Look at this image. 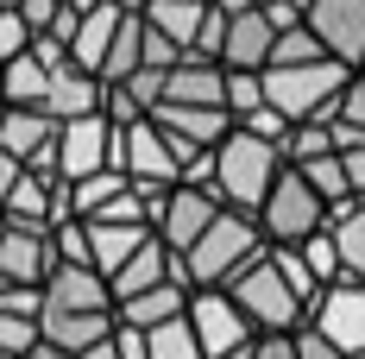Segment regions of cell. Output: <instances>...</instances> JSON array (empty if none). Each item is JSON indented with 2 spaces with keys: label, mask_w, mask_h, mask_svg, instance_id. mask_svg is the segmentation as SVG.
Here are the masks:
<instances>
[{
  "label": "cell",
  "mask_w": 365,
  "mask_h": 359,
  "mask_svg": "<svg viewBox=\"0 0 365 359\" xmlns=\"http://www.w3.org/2000/svg\"><path fill=\"white\" fill-rule=\"evenodd\" d=\"M13 177H19V164H13V158H6V151H0V196H6V189H13Z\"/></svg>",
  "instance_id": "7bdbcfd3"
},
{
  "label": "cell",
  "mask_w": 365,
  "mask_h": 359,
  "mask_svg": "<svg viewBox=\"0 0 365 359\" xmlns=\"http://www.w3.org/2000/svg\"><path fill=\"white\" fill-rule=\"evenodd\" d=\"M51 252H57V265H88V227L82 221H51Z\"/></svg>",
  "instance_id": "e575fe53"
},
{
  "label": "cell",
  "mask_w": 365,
  "mask_h": 359,
  "mask_svg": "<svg viewBox=\"0 0 365 359\" xmlns=\"http://www.w3.org/2000/svg\"><path fill=\"white\" fill-rule=\"evenodd\" d=\"M38 347V315H13V309H0V359H19Z\"/></svg>",
  "instance_id": "836d02e7"
},
{
  "label": "cell",
  "mask_w": 365,
  "mask_h": 359,
  "mask_svg": "<svg viewBox=\"0 0 365 359\" xmlns=\"http://www.w3.org/2000/svg\"><path fill=\"white\" fill-rule=\"evenodd\" d=\"M13 13L26 19V32H32V38H44V32H51V19H57V0H19Z\"/></svg>",
  "instance_id": "f35d334b"
},
{
  "label": "cell",
  "mask_w": 365,
  "mask_h": 359,
  "mask_svg": "<svg viewBox=\"0 0 365 359\" xmlns=\"http://www.w3.org/2000/svg\"><path fill=\"white\" fill-rule=\"evenodd\" d=\"M145 120L164 133V139H170V151H177L182 164H189V158H202V151H215V145L233 133L227 108H170V101H158Z\"/></svg>",
  "instance_id": "5bb4252c"
},
{
  "label": "cell",
  "mask_w": 365,
  "mask_h": 359,
  "mask_svg": "<svg viewBox=\"0 0 365 359\" xmlns=\"http://www.w3.org/2000/svg\"><path fill=\"white\" fill-rule=\"evenodd\" d=\"M158 101H170V108H220V64H208V57H177L164 70Z\"/></svg>",
  "instance_id": "ffe728a7"
},
{
  "label": "cell",
  "mask_w": 365,
  "mask_h": 359,
  "mask_svg": "<svg viewBox=\"0 0 365 359\" xmlns=\"http://www.w3.org/2000/svg\"><path fill=\"white\" fill-rule=\"evenodd\" d=\"M208 189H215L220 208H233V215H258V202H264V189L277 183V171H284V158H277V145L252 139V133H227V139L208 151Z\"/></svg>",
  "instance_id": "7a4b0ae2"
},
{
  "label": "cell",
  "mask_w": 365,
  "mask_h": 359,
  "mask_svg": "<svg viewBox=\"0 0 365 359\" xmlns=\"http://www.w3.org/2000/svg\"><path fill=\"white\" fill-rule=\"evenodd\" d=\"M252 6H271V0H252Z\"/></svg>",
  "instance_id": "bcb514c9"
},
{
  "label": "cell",
  "mask_w": 365,
  "mask_h": 359,
  "mask_svg": "<svg viewBox=\"0 0 365 359\" xmlns=\"http://www.w3.org/2000/svg\"><path fill=\"white\" fill-rule=\"evenodd\" d=\"M264 252V233H258V221L252 215H233V208H220L202 233H195V246L177 252V265H182V284L189 290H220L246 258H258Z\"/></svg>",
  "instance_id": "3957f363"
},
{
  "label": "cell",
  "mask_w": 365,
  "mask_h": 359,
  "mask_svg": "<svg viewBox=\"0 0 365 359\" xmlns=\"http://www.w3.org/2000/svg\"><path fill=\"white\" fill-rule=\"evenodd\" d=\"M290 171L309 183L315 196H322V208H328V215L340 208V202H353V196H346V177H340V158H334V151H328V158H309V164H290Z\"/></svg>",
  "instance_id": "4316f807"
},
{
  "label": "cell",
  "mask_w": 365,
  "mask_h": 359,
  "mask_svg": "<svg viewBox=\"0 0 365 359\" xmlns=\"http://www.w3.org/2000/svg\"><path fill=\"white\" fill-rule=\"evenodd\" d=\"M252 359H296V334H252Z\"/></svg>",
  "instance_id": "ab89813d"
},
{
  "label": "cell",
  "mask_w": 365,
  "mask_h": 359,
  "mask_svg": "<svg viewBox=\"0 0 365 359\" xmlns=\"http://www.w3.org/2000/svg\"><path fill=\"white\" fill-rule=\"evenodd\" d=\"M113 6H139V0H113Z\"/></svg>",
  "instance_id": "f6af8a7d"
},
{
  "label": "cell",
  "mask_w": 365,
  "mask_h": 359,
  "mask_svg": "<svg viewBox=\"0 0 365 359\" xmlns=\"http://www.w3.org/2000/svg\"><path fill=\"white\" fill-rule=\"evenodd\" d=\"M346 359H365V353H346Z\"/></svg>",
  "instance_id": "7dc6e473"
},
{
  "label": "cell",
  "mask_w": 365,
  "mask_h": 359,
  "mask_svg": "<svg viewBox=\"0 0 365 359\" xmlns=\"http://www.w3.org/2000/svg\"><path fill=\"white\" fill-rule=\"evenodd\" d=\"M51 271H57L51 227H13V221H0V284L44 290V278H51Z\"/></svg>",
  "instance_id": "9a60e30c"
},
{
  "label": "cell",
  "mask_w": 365,
  "mask_h": 359,
  "mask_svg": "<svg viewBox=\"0 0 365 359\" xmlns=\"http://www.w3.org/2000/svg\"><path fill=\"white\" fill-rule=\"evenodd\" d=\"M113 334V296L95 265H57L38 290V340L57 353H82Z\"/></svg>",
  "instance_id": "6da1fadb"
},
{
  "label": "cell",
  "mask_w": 365,
  "mask_h": 359,
  "mask_svg": "<svg viewBox=\"0 0 365 359\" xmlns=\"http://www.w3.org/2000/svg\"><path fill=\"white\" fill-rule=\"evenodd\" d=\"M302 26L315 32V44L328 51L340 70L365 64V0H309Z\"/></svg>",
  "instance_id": "8fae6325"
},
{
  "label": "cell",
  "mask_w": 365,
  "mask_h": 359,
  "mask_svg": "<svg viewBox=\"0 0 365 359\" xmlns=\"http://www.w3.org/2000/svg\"><path fill=\"white\" fill-rule=\"evenodd\" d=\"M334 158H340L346 196H353V202H365V145H353V151H334Z\"/></svg>",
  "instance_id": "74e56055"
},
{
  "label": "cell",
  "mask_w": 365,
  "mask_h": 359,
  "mask_svg": "<svg viewBox=\"0 0 365 359\" xmlns=\"http://www.w3.org/2000/svg\"><path fill=\"white\" fill-rule=\"evenodd\" d=\"M202 13H208V0H139L145 32H158L170 51H182V57H189V44L202 32Z\"/></svg>",
  "instance_id": "44dd1931"
},
{
  "label": "cell",
  "mask_w": 365,
  "mask_h": 359,
  "mask_svg": "<svg viewBox=\"0 0 365 359\" xmlns=\"http://www.w3.org/2000/svg\"><path fill=\"white\" fill-rule=\"evenodd\" d=\"M139 70V6H126L120 13V26H113V38H108V57H101V82H126V76Z\"/></svg>",
  "instance_id": "484cf974"
},
{
  "label": "cell",
  "mask_w": 365,
  "mask_h": 359,
  "mask_svg": "<svg viewBox=\"0 0 365 359\" xmlns=\"http://www.w3.org/2000/svg\"><path fill=\"white\" fill-rule=\"evenodd\" d=\"M334 145H328V126L322 120H296L290 133H284V145H277V158L284 164H309V158H328Z\"/></svg>",
  "instance_id": "f1b7e54d"
},
{
  "label": "cell",
  "mask_w": 365,
  "mask_h": 359,
  "mask_svg": "<svg viewBox=\"0 0 365 359\" xmlns=\"http://www.w3.org/2000/svg\"><path fill=\"white\" fill-rule=\"evenodd\" d=\"M346 76L334 57H315V64H264L258 70V89H264V108H277L284 120H328L334 95L346 89Z\"/></svg>",
  "instance_id": "5b68a950"
},
{
  "label": "cell",
  "mask_w": 365,
  "mask_h": 359,
  "mask_svg": "<svg viewBox=\"0 0 365 359\" xmlns=\"http://www.w3.org/2000/svg\"><path fill=\"white\" fill-rule=\"evenodd\" d=\"M70 359H120V353H113V334H108V340H95V347H82V353H70Z\"/></svg>",
  "instance_id": "b9f144b4"
},
{
  "label": "cell",
  "mask_w": 365,
  "mask_h": 359,
  "mask_svg": "<svg viewBox=\"0 0 365 359\" xmlns=\"http://www.w3.org/2000/svg\"><path fill=\"white\" fill-rule=\"evenodd\" d=\"M113 171V120L108 113H76L57 120V183Z\"/></svg>",
  "instance_id": "ba28073f"
},
{
  "label": "cell",
  "mask_w": 365,
  "mask_h": 359,
  "mask_svg": "<svg viewBox=\"0 0 365 359\" xmlns=\"http://www.w3.org/2000/svg\"><path fill=\"white\" fill-rule=\"evenodd\" d=\"M220 108H227V120H240V113L264 108V89H258V70H220Z\"/></svg>",
  "instance_id": "f546056e"
},
{
  "label": "cell",
  "mask_w": 365,
  "mask_h": 359,
  "mask_svg": "<svg viewBox=\"0 0 365 359\" xmlns=\"http://www.w3.org/2000/svg\"><path fill=\"white\" fill-rule=\"evenodd\" d=\"M334 353H365V284H328L315 303H309V322Z\"/></svg>",
  "instance_id": "7c38bea8"
},
{
  "label": "cell",
  "mask_w": 365,
  "mask_h": 359,
  "mask_svg": "<svg viewBox=\"0 0 365 359\" xmlns=\"http://www.w3.org/2000/svg\"><path fill=\"white\" fill-rule=\"evenodd\" d=\"M328 240H334V258H340V278L346 284H365V202H340L334 208Z\"/></svg>",
  "instance_id": "cb8c5ba5"
},
{
  "label": "cell",
  "mask_w": 365,
  "mask_h": 359,
  "mask_svg": "<svg viewBox=\"0 0 365 359\" xmlns=\"http://www.w3.org/2000/svg\"><path fill=\"white\" fill-rule=\"evenodd\" d=\"M252 221H258V233H264V246H302L309 233H322V227H328V208H322V196H315V189L284 164L277 183L264 189V202H258Z\"/></svg>",
  "instance_id": "8992f818"
},
{
  "label": "cell",
  "mask_w": 365,
  "mask_h": 359,
  "mask_svg": "<svg viewBox=\"0 0 365 359\" xmlns=\"http://www.w3.org/2000/svg\"><path fill=\"white\" fill-rule=\"evenodd\" d=\"M227 303L246 315V328L252 334H296V328L309 322V309H302V296H296L284 278H277V265H271V252H258V258H246L233 278H227Z\"/></svg>",
  "instance_id": "277c9868"
},
{
  "label": "cell",
  "mask_w": 365,
  "mask_h": 359,
  "mask_svg": "<svg viewBox=\"0 0 365 359\" xmlns=\"http://www.w3.org/2000/svg\"><path fill=\"white\" fill-rule=\"evenodd\" d=\"M302 265H309V271H315V284L328 290V284H340V258H334V240H328V227H322V233H309V240H302Z\"/></svg>",
  "instance_id": "d6a6232c"
},
{
  "label": "cell",
  "mask_w": 365,
  "mask_h": 359,
  "mask_svg": "<svg viewBox=\"0 0 365 359\" xmlns=\"http://www.w3.org/2000/svg\"><path fill=\"white\" fill-rule=\"evenodd\" d=\"M82 227H88V265L101 278H108L113 265H126L151 240V227H139V221H82Z\"/></svg>",
  "instance_id": "603a6c76"
},
{
  "label": "cell",
  "mask_w": 365,
  "mask_h": 359,
  "mask_svg": "<svg viewBox=\"0 0 365 359\" xmlns=\"http://www.w3.org/2000/svg\"><path fill=\"white\" fill-rule=\"evenodd\" d=\"M158 284H182L177 252H164L158 240H145L126 265H113V271H108V296H113V303H126V296H139V290H158ZM182 290H189V284H182Z\"/></svg>",
  "instance_id": "d6986e66"
},
{
  "label": "cell",
  "mask_w": 365,
  "mask_h": 359,
  "mask_svg": "<svg viewBox=\"0 0 365 359\" xmlns=\"http://www.w3.org/2000/svg\"><path fill=\"white\" fill-rule=\"evenodd\" d=\"M0 151L32 177H57V120L44 108H6L0 113Z\"/></svg>",
  "instance_id": "9c48e42d"
},
{
  "label": "cell",
  "mask_w": 365,
  "mask_h": 359,
  "mask_svg": "<svg viewBox=\"0 0 365 359\" xmlns=\"http://www.w3.org/2000/svg\"><path fill=\"white\" fill-rule=\"evenodd\" d=\"M44 113H51V120L101 113V76L76 70L70 51H57V57H51V76H44Z\"/></svg>",
  "instance_id": "e0dca14e"
},
{
  "label": "cell",
  "mask_w": 365,
  "mask_h": 359,
  "mask_svg": "<svg viewBox=\"0 0 365 359\" xmlns=\"http://www.w3.org/2000/svg\"><path fill=\"white\" fill-rule=\"evenodd\" d=\"M296 359H346V353H334L315 328H296Z\"/></svg>",
  "instance_id": "60d3db41"
},
{
  "label": "cell",
  "mask_w": 365,
  "mask_h": 359,
  "mask_svg": "<svg viewBox=\"0 0 365 359\" xmlns=\"http://www.w3.org/2000/svg\"><path fill=\"white\" fill-rule=\"evenodd\" d=\"M220 13V6H215ZM271 19L258 13V6H246V13H227V26H220V51L215 64L220 70H264V57H271Z\"/></svg>",
  "instance_id": "2e32d148"
},
{
  "label": "cell",
  "mask_w": 365,
  "mask_h": 359,
  "mask_svg": "<svg viewBox=\"0 0 365 359\" xmlns=\"http://www.w3.org/2000/svg\"><path fill=\"white\" fill-rule=\"evenodd\" d=\"M182 303H189V290H182V284H158V290H139V296L113 303V322L145 334V328H158V322H170V315H182Z\"/></svg>",
  "instance_id": "d4e9b609"
},
{
  "label": "cell",
  "mask_w": 365,
  "mask_h": 359,
  "mask_svg": "<svg viewBox=\"0 0 365 359\" xmlns=\"http://www.w3.org/2000/svg\"><path fill=\"white\" fill-rule=\"evenodd\" d=\"M220 215L215 189H195V183H170L164 189V202H158V215H151V240L164 252H189L195 246V233Z\"/></svg>",
  "instance_id": "30bf717a"
},
{
  "label": "cell",
  "mask_w": 365,
  "mask_h": 359,
  "mask_svg": "<svg viewBox=\"0 0 365 359\" xmlns=\"http://www.w3.org/2000/svg\"><path fill=\"white\" fill-rule=\"evenodd\" d=\"M0 221H13V227H51V221H70V215H63V183L19 171L13 189L0 196Z\"/></svg>",
  "instance_id": "ac0fdd59"
},
{
  "label": "cell",
  "mask_w": 365,
  "mask_h": 359,
  "mask_svg": "<svg viewBox=\"0 0 365 359\" xmlns=\"http://www.w3.org/2000/svg\"><path fill=\"white\" fill-rule=\"evenodd\" d=\"M19 359H70V353H57V347H44V340H38L32 353H19Z\"/></svg>",
  "instance_id": "ee69618b"
},
{
  "label": "cell",
  "mask_w": 365,
  "mask_h": 359,
  "mask_svg": "<svg viewBox=\"0 0 365 359\" xmlns=\"http://www.w3.org/2000/svg\"><path fill=\"white\" fill-rule=\"evenodd\" d=\"M120 13H126V6H113V0H95V6L76 19L70 44H63L76 70H88V76L101 70V57H108V38H113V26H120Z\"/></svg>",
  "instance_id": "7402d4cb"
},
{
  "label": "cell",
  "mask_w": 365,
  "mask_h": 359,
  "mask_svg": "<svg viewBox=\"0 0 365 359\" xmlns=\"http://www.w3.org/2000/svg\"><path fill=\"white\" fill-rule=\"evenodd\" d=\"M264 252H271V265H277V278H284V284H290L296 296H302V309H309V303L322 296V284H315V271L302 265V252H296V246H264Z\"/></svg>",
  "instance_id": "4dcf8cb0"
},
{
  "label": "cell",
  "mask_w": 365,
  "mask_h": 359,
  "mask_svg": "<svg viewBox=\"0 0 365 359\" xmlns=\"http://www.w3.org/2000/svg\"><path fill=\"white\" fill-rule=\"evenodd\" d=\"M26 44H32V32H26V19H19V13L6 6V13H0V64H6V57H19Z\"/></svg>",
  "instance_id": "8d00e7d4"
},
{
  "label": "cell",
  "mask_w": 365,
  "mask_h": 359,
  "mask_svg": "<svg viewBox=\"0 0 365 359\" xmlns=\"http://www.w3.org/2000/svg\"><path fill=\"white\" fill-rule=\"evenodd\" d=\"M113 171L126 183L170 189V183H182V158L170 151V139L151 120H133V126H113Z\"/></svg>",
  "instance_id": "52a82bcc"
},
{
  "label": "cell",
  "mask_w": 365,
  "mask_h": 359,
  "mask_svg": "<svg viewBox=\"0 0 365 359\" xmlns=\"http://www.w3.org/2000/svg\"><path fill=\"white\" fill-rule=\"evenodd\" d=\"M145 359H202V347H195L189 322H182V315H170V322L145 328Z\"/></svg>",
  "instance_id": "83f0119b"
},
{
  "label": "cell",
  "mask_w": 365,
  "mask_h": 359,
  "mask_svg": "<svg viewBox=\"0 0 365 359\" xmlns=\"http://www.w3.org/2000/svg\"><path fill=\"white\" fill-rule=\"evenodd\" d=\"M233 126L252 133V139H264V145H284V133H290V120H284L277 108H252V113H240Z\"/></svg>",
  "instance_id": "d590c367"
},
{
  "label": "cell",
  "mask_w": 365,
  "mask_h": 359,
  "mask_svg": "<svg viewBox=\"0 0 365 359\" xmlns=\"http://www.w3.org/2000/svg\"><path fill=\"white\" fill-rule=\"evenodd\" d=\"M315 57H328V51L315 44V32H309V26H290V32L271 38V57H264V64H315Z\"/></svg>",
  "instance_id": "1f68e13d"
},
{
  "label": "cell",
  "mask_w": 365,
  "mask_h": 359,
  "mask_svg": "<svg viewBox=\"0 0 365 359\" xmlns=\"http://www.w3.org/2000/svg\"><path fill=\"white\" fill-rule=\"evenodd\" d=\"M182 322H189V334H195L202 359H220V353H233V347L252 340V328H246V315L227 303V290H189Z\"/></svg>",
  "instance_id": "4fadbf2b"
}]
</instances>
